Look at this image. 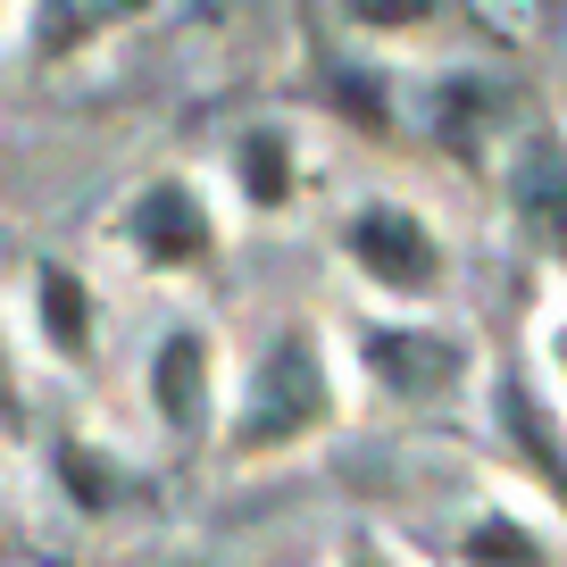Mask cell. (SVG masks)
I'll list each match as a JSON object with an SVG mask.
<instances>
[{
  "label": "cell",
  "mask_w": 567,
  "mask_h": 567,
  "mask_svg": "<svg viewBox=\"0 0 567 567\" xmlns=\"http://www.w3.org/2000/svg\"><path fill=\"white\" fill-rule=\"evenodd\" d=\"M326 417V368H318V342L309 334H284L276 351L259 359V384H250V409H243V451H267V443H292Z\"/></svg>",
  "instance_id": "obj_1"
},
{
  "label": "cell",
  "mask_w": 567,
  "mask_h": 567,
  "mask_svg": "<svg viewBox=\"0 0 567 567\" xmlns=\"http://www.w3.org/2000/svg\"><path fill=\"white\" fill-rule=\"evenodd\" d=\"M351 259L368 267L375 284H392V292H425V284H434V234H425L417 217H401V209H368L351 226Z\"/></svg>",
  "instance_id": "obj_2"
},
{
  "label": "cell",
  "mask_w": 567,
  "mask_h": 567,
  "mask_svg": "<svg viewBox=\"0 0 567 567\" xmlns=\"http://www.w3.org/2000/svg\"><path fill=\"white\" fill-rule=\"evenodd\" d=\"M517 217H526V234L550 250V259H567V142H526V159H517Z\"/></svg>",
  "instance_id": "obj_3"
},
{
  "label": "cell",
  "mask_w": 567,
  "mask_h": 567,
  "mask_svg": "<svg viewBox=\"0 0 567 567\" xmlns=\"http://www.w3.org/2000/svg\"><path fill=\"white\" fill-rule=\"evenodd\" d=\"M134 243L142 259H200V243H209V217L193 209V193H176V184H159V193L134 209Z\"/></svg>",
  "instance_id": "obj_4"
},
{
  "label": "cell",
  "mask_w": 567,
  "mask_h": 567,
  "mask_svg": "<svg viewBox=\"0 0 567 567\" xmlns=\"http://www.w3.org/2000/svg\"><path fill=\"white\" fill-rule=\"evenodd\" d=\"M375 351V368L392 375V392H443L451 375H460V351H451V342H434V334H375L368 342Z\"/></svg>",
  "instance_id": "obj_5"
},
{
  "label": "cell",
  "mask_w": 567,
  "mask_h": 567,
  "mask_svg": "<svg viewBox=\"0 0 567 567\" xmlns=\"http://www.w3.org/2000/svg\"><path fill=\"white\" fill-rule=\"evenodd\" d=\"M134 9H151V0H42V51H75V42L125 25Z\"/></svg>",
  "instance_id": "obj_6"
},
{
  "label": "cell",
  "mask_w": 567,
  "mask_h": 567,
  "mask_svg": "<svg viewBox=\"0 0 567 567\" xmlns=\"http://www.w3.org/2000/svg\"><path fill=\"white\" fill-rule=\"evenodd\" d=\"M159 401H167V417H193V401H200V342H193V334L167 342V359H159Z\"/></svg>",
  "instance_id": "obj_7"
},
{
  "label": "cell",
  "mask_w": 567,
  "mask_h": 567,
  "mask_svg": "<svg viewBox=\"0 0 567 567\" xmlns=\"http://www.w3.org/2000/svg\"><path fill=\"white\" fill-rule=\"evenodd\" d=\"M509 425H517V443H526V460L543 467V476H559V493H567V451H559V434H550V425L534 417V401H526V392H509Z\"/></svg>",
  "instance_id": "obj_8"
},
{
  "label": "cell",
  "mask_w": 567,
  "mask_h": 567,
  "mask_svg": "<svg viewBox=\"0 0 567 567\" xmlns=\"http://www.w3.org/2000/svg\"><path fill=\"white\" fill-rule=\"evenodd\" d=\"M42 301H51V334H59V351H84L92 342V318H84V292H75L68 276H42Z\"/></svg>",
  "instance_id": "obj_9"
},
{
  "label": "cell",
  "mask_w": 567,
  "mask_h": 567,
  "mask_svg": "<svg viewBox=\"0 0 567 567\" xmlns=\"http://www.w3.org/2000/svg\"><path fill=\"white\" fill-rule=\"evenodd\" d=\"M243 159H250V193H259V200H284V184H292V176H284V151H276V142L259 134Z\"/></svg>",
  "instance_id": "obj_10"
},
{
  "label": "cell",
  "mask_w": 567,
  "mask_h": 567,
  "mask_svg": "<svg viewBox=\"0 0 567 567\" xmlns=\"http://www.w3.org/2000/svg\"><path fill=\"white\" fill-rule=\"evenodd\" d=\"M351 18H359V25H417L425 0H351Z\"/></svg>",
  "instance_id": "obj_11"
},
{
  "label": "cell",
  "mask_w": 567,
  "mask_h": 567,
  "mask_svg": "<svg viewBox=\"0 0 567 567\" xmlns=\"http://www.w3.org/2000/svg\"><path fill=\"white\" fill-rule=\"evenodd\" d=\"M467 550H476V559H526V543H517V534H509V526H493V534H476V543H467Z\"/></svg>",
  "instance_id": "obj_12"
},
{
  "label": "cell",
  "mask_w": 567,
  "mask_h": 567,
  "mask_svg": "<svg viewBox=\"0 0 567 567\" xmlns=\"http://www.w3.org/2000/svg\"><path fill=\"white\" fill-rule=\"evenodd\" d=\"M0 417H9V425H18V417H25V401H18V384H9V359H0Z\"/></svg>",
  "instance_id": "obj_13"
}]
</instances>
